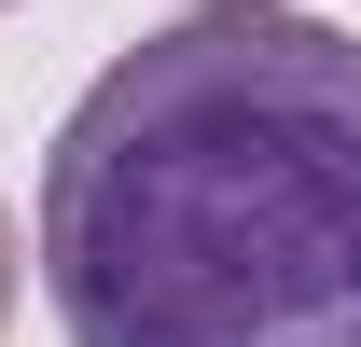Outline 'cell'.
<instances>
[{
	"label": "cell",
	"mask_w": 361,
	"mask_h": 347,
	"mask_svg": "<svg viewBox=\"0 0 361 347\" xmlns=\"http://www.w3.org/2000/svg\"><path fill=\"white\" fill-rule=\"evenodd\" d=\"M70 347H361V42L195 14L111 56L42 153Z\"/></svg>",
	"instance_id": "cell-1"
}]
</instances>
